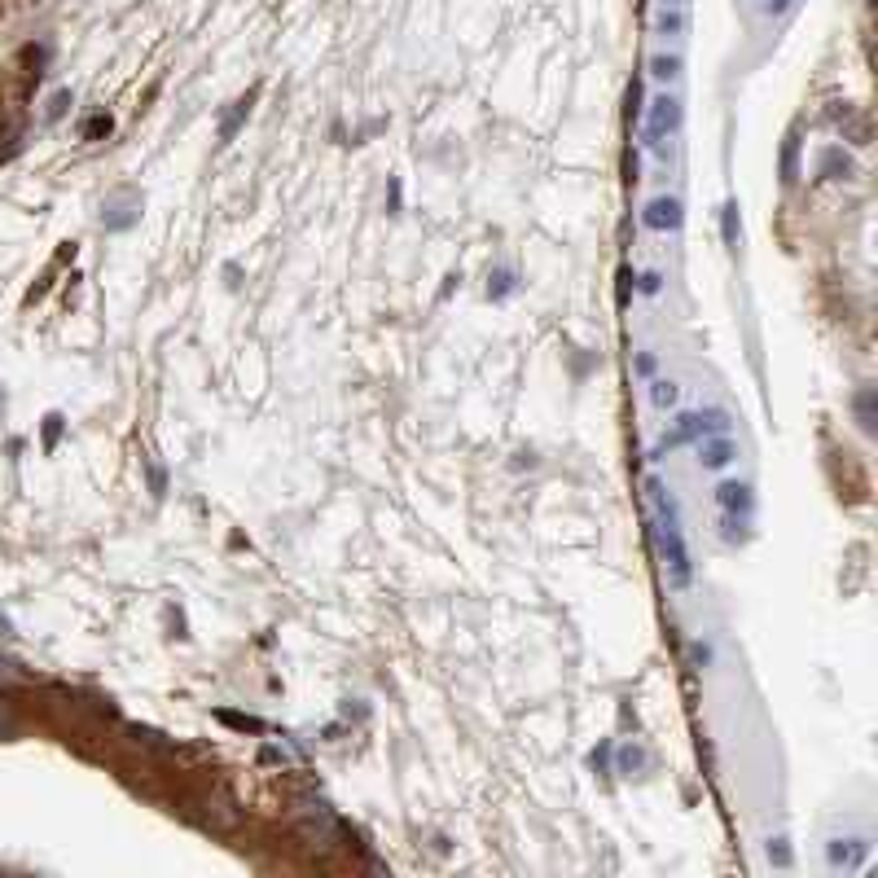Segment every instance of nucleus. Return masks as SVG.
<instances>
[{"label":"nucleus","instance_id":"obj_4","mask_svg":"<svg viewBox=\"0 0 878 878\" xmlns=\"http://www.w3.org/2000/svg\"><path fill=\"white\" fill-rule=\"evenodd\" d=\"M650 31L659 44H681L690 31V0H650Z\"/></svg>","mask_w":878,"mask_h":878},{"label":"nucleus","instance_id":"obj_2","mask_svg":"<svg viewBox=\"0 0 878 878\" xmlns=\"http://www.w3.org/2000/svg\"><path fill=\"white\" fill-rule=\"evenodd\" d=\"M685 124V106L672 89H659L645 106V149L650 154H668V145L676 141V132Z\"/></svg>","mask_w":878,"mask_h":878},{"label":"nucleus","instance_id":"obj_16","mask_svg":"<svg viewBox=\"0 0 878 878\" xmlns=\"http://www.w3.org/2000/svg\"><path fill=\"white\" fill-rule=\"evenodd\" d=\"M641 295H659V277H654V272L641 277Z\"/></svg>","mask_w":878,"mask_h":878},{"label":"nucleus","instance_id":"obj_3","mask_svg":"<svg viewBox=\"0 0 878 878\" xmlns=\"http://www.w3.org/2000/svg\"><path fill=\"white\" fill-rule=\"evenodd\" d=\"M734 431V417L725 409H694V413H681L676 417V431L654 448V462L668 453V448H681V444H694L703 435H730Z\"/></svg>","mask_w":878,"mask_h":878},{"label":"nucleus","instance_id":"obj_13","mask_svg":"<svg viewBox=\"0 0 878 878\" xmlns=\"http://www.w3.org/2000/svg\"><path fill=\"white\" fill-rule=\"evenodd\" d=\"M768 861H777V866H791V853H786V839H768Z\"/></svg>","mask_w":878,"mask_h":878},{"label":"nucleus","instance_id":"obj_8","mask_svg":"<svg viewBox=\"0 0 878 878\" xmlns=\"http://www.w3.org/2000/svg\"><path fill=\"white\" fill-rule=\"evenodd\" d=\"M866 853H870V844H866V839H830L826 861H830V870H861Z\"/></svg>","mask_w":878,"mask_h":878},{"label":"nucleus","instance_id":"obj_1","mask_svg":"<svg viewBox=\"0 0 878 878\" xmlns=\"http://www.w3.org/2000/svg\"><path fill=\"white\" fill-rule=\"evenodd\" d=\"M645 493H650V505H654V540H659V554H663L668 585L672 589H690L694 585V558H690V545H685V527H681L676 497L659 479H650Z\"/></svg>","mask_w":878,"mask_h":878},{"label":"nucleus","instance_id":"obj_12","mask_svg":"<svg viewBox=\"0 0 878 878\" xmlns=\"http://www.w3.org/2000/svg\"><path fill=\"white\" fill-rule=\"evenodd\" d=\"M857 422H861L866 435H875V391H870V386L857 395Z\"/></svg>","mask_w":878,"mask_h":878},{"label":"nucleus","instance_id":"obj_14","mask_svg":"<svg viewBox=\"0 0 878 878\" xmlns=\"http://www.w3.org/2000/svg\"><path fill=\"white\" fill-rule=\"evenodd\" d=\"M725 242H730V247L738 242V211H734V207H725Z\"/></svg>","mask_w":878,"mask_h":878},{"label":"nucleus","instance_id":"obj_9","mask_svg":"<svg viewBox=\"0 0 878 878\" xmlns=\"http://www.w3.org/2000/svg\"><path fill=\"white\" fill-rule=\"evenodd\" d=\"M681 66H685V62H681L676 49H659V53L650 58V80H654L659 89H672V84L681 80Z\"/></svg>","mask_w":878,"mask_h":878},{"label":"nucleus","instance_id":"obj_10","mask_svg":"<svg viewBox=\"0 0 878 878\" xmlns=\"http://www.w3.org/2000/svg\"><path fill=\"white\" fill-rule=\"evenodd\" d=\"M676 400H681V386L672 378H654L650 382V404L654 409H676Z\"/></svg>","mask_w":878,"mask_h":878},{"label":"nucleus","instance_id":"obj_15","mask_svg":"<svg viewBox=\"0 0 878 878\" xmlns=\"http://www.w3.org/2000/svg\"><path fill=\"white\" fill-rule=\"evenodd\" d=\"M760 9H764L768 18H782V13L791 9V0H760Z\"/></svg>","mask_w":878,"mask_h":878},{"label":"nucleus","instance_id":"obj_11","mask_svg":"<svg viewBox=\"0 0 878 878\" xmlns=\"http://www.w3.org/2000/svg\"><path fill=\"white\" fill-rule=\"evenodd\" d=\"M747 527H752V518H743V514H725V518H721V536H725V545H743V540H747Z\"/></svg>","mask_w":878,"mask_h":878},{"label":"nucleus","instance_id":"obj_7","mask_svg":"<svg viewBox=\"0 0 878 878\" xmlns=\"http://www.w3.org/2000/svg\"><path fill=\"white\" fill-rule=\"evenodd\" d=\"M716 505H721V514H743V518H752L755 514V493L747 479H721L716 484Z\"/></svg>","mask_w":878,"mask_h":878},{"label":"nucleus","instance_id":"obj_5","mask_svg":"<svg viewBox=\"0 0 878 878\" xmlns=\"http://www.w3.org/2000/svg\"><path fill=\"white\" fill-rule=\"evenodd\" d=\"M641 225H645L650 234H681V225H685V207H681V198H672V194L650 198V203H645V211H641Z\"/></svg>","mask_w":878,"mask_h":878},{"label":"nucleus","instance_id":"obj_6","mask_svg":"<svg viewBox=\"0 0 878 878\" xmlns=\"http://www.w3.org/2000/svg\"><path fill=\"white\" fill-rule=\"evenodd\" d=\"M694 444H699V466H703V471H712V475L730 471V466H734V457H738L734 435H703V440H694Z\"/></svg>","mask_w":878,"mask_h":878}]
</instances>
